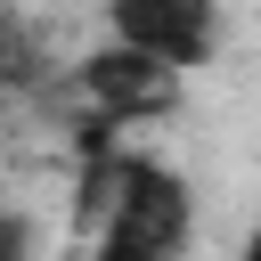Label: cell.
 Instances as JSON below:
<instances>
[{
  "label": "cell",
  "mask_w": 261,
  "mask_h": 261,
  "mask_svg": "<svg viewBox=\"0 0 261 261\" xmlns=\"http://www.w3.org/2000/svg\"><path fill=\"white\" fill-rule=\"evenodd\" d=\"M82 245L98 261H179L196 245L179 163L130 147V130H82Z\"/></svg>",
  "instance_id": "6da1fadb"
},
{
  "label": "cell",
  "mask_w": 261,
  "mask_h": 261,
  "mask_svg": "<svg viewBox=\"0 0 261 261\" xmlns=\"http://www.w3.org/2000/svg\"><path fill=\"white\" fill-rule=\"evenodd\" d=\"M65 82H73V106H82L90 130H139V122H155V114L179 106V82H188V73L106 33L90 57H73Z\"/></svg>",
  "instance_id": "7a4b0ae2"
},
{
  "label": "cell",
  "mask_w": 261,
  "mask_h": 261,
  "mask_svg": "<svg viewBox=\"0 0 261 261\" xmlns=\"http://www.w3.org/2000/svg\"><path fill=\"white\" fill-rule=\"evenodd\" d=\"M106 33L196 73L220 57V33H228V0H106Z\"/></svg>",
  "instance_id": "3957f363"
},
{
  "label": "cell",
  "mask_w": 261,
  "mask_h": 261,
  "mask_svg": "<svg viewBox=\"0 0 261 261\" xmlns=\"http://www.w3.org/2000/svg\"><path fill=\"white\" fill-rule=\"evenodd\" d=\"M16 253H33V228L16 212H0V261H16Z\"/></svg>",
  "instance_id": "277c9868"
}]
</instances>
